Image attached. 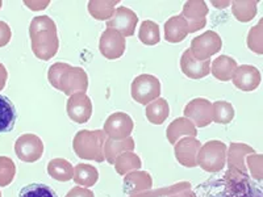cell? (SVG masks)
I'll return each instance as SVG.
<instances>
[{
    "label": "cell",
    "instance_id": "cell-9",
    "mask_svg": "<svg viewBox=\"0 0 263 197\" xmlns=\"http://www.w3.org/2000/svg\"><path fill=\"white\" fill-rule=\"evenodd\" d=\"M137 23V15L128 7L121 6L115 9L114 16L107 21V28L117 30L125 38V37H132L135 34Z\"/></svg>",
    "mask_w": 263,
    "mask_h": 197
},
{
    "label": "cell",
    "instance_id": "cell-2",
    "mask_svg": "<svg viewBox=\"0 0 263 197\" xmlns=\"http://www.w3.org/2000/svg\"><path fill=\"white\" fill-rule=\"evenodd\" d=\"M33 54L41 61H49L60 49L57 25L49 16H37L29 27Z\"/></svg>",
    "mask_w": 263,
    "mask_h": 197
},
{
    "label": "cell",
    "instance_id": "cell-3",
    "mask_svg": "<svg viewBox=\"0 0 263 197\" xmlns=\"http://www.w3.org/2000/svg\"><path fill=\"white\" fill-rule=\"evenodd\" d=\"M48 78L51 86L62 91L65 95L86 92L88 88V76L82 67H74L67 63L58 62L50 66Z\"/></svg>",
    "mask_w": 263,
    "mask_h": 197
},
{
    "label": "cell",
    "instance_id": "cell-31",
    "mask_svg": "<svg viewBox=\"0 0 263 197\" xmlns=\"http://www.w3.org/2000/svg\"><path fill=\"white\" fill-rule=\"evenodd\" d=\"M114 164L117 173H120L123 176V175H126L130 171L138 170L141 167V159L133 151H126L123 152V154H120L115 159Z\"/></svg>",
    "mask_w": 263,
    "mask_h": 197
},
{
    "label": "cell",
    "instance_id": "cell-34",
    "mask_svg": "<svg viewBox=\"0 0 263 197\" xmlns=\"http://www.w3.org/2000/svg\"><path fill=\"white\" fill-rule=\"evenodd\" d=\"M248 46L257 54H262V20L259 24L251 28L248 36Z\"/></svg>",
    "mask_w": 263,
    "mask_h": 197
},
{
    "label": "cell",
    "instance_id": "cell-4",
    "mask_svg": "<svg viewBox=\"0 0 263 197\" xmlns=\"http://www.w3.org/2000/svg\"><path fill=\"white\" fill-rule=\"evenodd\" d=\"M107 134L103 130H81L72 140L75 154L87 161H104V144Z\"/></svg>",
    "mask_w": 263,
    "mask_h": 197
},
{
    "label": "cell",
    "instance_id": "cell-10",
    "mask_svg": "<svg viewBox=\"0 0 263 197\" xmlns=\"http://www.w3.org/2000/svg\"><path fill=\"white\" fill-rule=\"evenodd\" d=\"M125 38L115 29H105L99 40V50L107 60H119L125 53Z\"/></svg>",
    "mask_w": 263,
    "mask_h": 197
},
{
    "label": "cell",
    "instance_id": "cell-7",
    "mask_svg": "<svg viewBox=\"0 0 263 197\" xmlns=\"http://www.w3.org/2000/svg\"><path fill=\"white\" fill-rule=\"evenodd\" d=\"M221 37L213 30H206L205 33L192 40L191 46L189 49L195 60L208 61L212 55L221 50Z\"/></svg>",
    "mask_w": 263,
    "mask_h": 197
},
{
    "label": "cell",
    "instance_id": "cell-25",
    "mask_svg": "<svg viewBox=\"0 0 263 197\" xmlns=\"http://www.w3.org/2000/svg\"><path fill=\"white\" fill-rule=\"evenodd\" d=\"M48 173L54 180H58V182H69L74 176V167L66 159L55 158L49 162Z\"/></svg>",
    "mask_w": 263,
    "mask_h": 197
},
{
    "label": "cell",
    "instance_id": "cell-13",
    "mask_svg": "<svg viewBox=\"0 0 263 197\" xmlns=\"http://www.w3.org/2000/svg\"><path fill=\"white\" fill-rule=\"evenodd\" d=\"M66 111L74 123L86 124L92 116V102L86 93H74L66 104Z\"/></svg>",
    "mask_w": 263,
    "mask_h": 197
},
{
    "label": "cell",
    "instance_id": "cell-8",
    "mask_svg": "<svg viewBox=\"0 0 263 197\" xmlns=\"http://www.w3.org/2000/svg\"><path fill=\"white\" fill-rule=\"evenodd\" d=\"M133 128L135 123L129 114L124 112H115L105 120L103 131L107 134V137H109V140L123 141L130 137Z\"/></svg>",
    "mask_w": 263,
    "mask_h": 197
},
{
    "label": "cell",
    "instance_id": "cell-39",
    "mask_svg": "<svg viewBox=\"0 0 263 197\" xmlns=\"http://www.w3.org/2000/svg\"><path fill=\"white\" fill-rule=\"evenodd\" d=\"M167 197H195V194L191 188H185V189H182V191L175 192V193L170 194V196Z\"/></svg>",
    "mask_w": 263,
    "mask_h": 197
},
{
    "label": "cell",
    "instance_id": "cell-30",
    "mask_svg": "<svg viewBox=\"0 0 263 197\" xmlns=\"http://www.w3.org/2000/svg\"><path fill=\"white\" fill-rule=\"evenodd\" d=\"M232 4V12L234 17L241 23H249L257 15L258 3L251 0V2H230Z\"/></svg>",
    "mask_w": 263,
    "mask_h": 197
},
{
    "label": "cell",
    "instance_id": "cell-1",
    "mask_svg": "<svg viewBox=\"0 0 263 197\" xmlns=\"http://www.w3.org/2000/svg\"><path fill=\"white\" fill-rule=\"evenodd\" d=\"M195 197H263L262 188L248 173L228 170L212 176L192 189Z\"/></svg>",
    "mask_w": 263,
    "mask_h": 197
},
{
    "label": "cell",
    "instance_id": "cell-22",
    "mask_svg": "<svg viewBox=\"0 0 263 197\" xmlns=\"http://www.w3.org/2000/svg\"><path fill=\"white\" fill-rule=\"evenodd\" d=\"M238 67L237 62L232 57L228 55H220L212 62V69L211 72L216 79L221 82H228L233 78V74Z\"/></svg>",
    "mask_w": 263,
    "mask_h": 197
},
{
    "label": "cell",
    "instance_id": "cell-38",
    "mask_svg": "<svg viewBox=\"0 0 263 197\" xmlns=\"http://www.w3.org/2000/svg\"><path fill=\"white\" fill-rule=\"evenodd\" d=\"M25 6L29 7L32 11H42V9H45L46 7L50 4V2H25Z\"/></svg>",
    "mask_w": 263,
    "mask_h": 197
},
{
    "label": "cell",
    "instance_id": "cell-20",
    "mask_svg": "<svg viewBox=\"0 0 263 197\" xmlns=\"http://www.w3.org/2000/svg\"><path fill=\"white\" fill-rule=\"evenodd\" d=\"M166 134H167L168 142L171 145H175L178 142V140L182 138L183 135L196 137L197 130L196 126L187 117H179V119L174 120L173 123L168 125L167 130H166Z\"/></svg>",
    "mask_w": 263,
    "mask_h": 197
},
{
    "label": "cell",
    "instance_id": "cell-23",
    "mask_svg": "<svg viewBox=\"0 0 263 197\" xmlns=\"http://www.w3.org/2000/svg\"><path fill=\"white\" fill-rule=\"evenodd\" d=\"M135 140L132 137L125 138L123 141H114L107 140L104 144V158L107 159L108 163L114 164L115 159L126 151H133L135 150Z\"/></svg>",
    "mask_w": 263,
    "mask_h": 197
},
{
    "label": "cell",
    "instance_id": "cell-15",
    "mask_svg": "<svg viewBox=\"0 0 263 197\" xmlns=\"http://www.w3.org/2000/svg\"><path fill=\"white\" fill-rule=\"evenodd\" d=\"M200 147V141H197L195 137H185L175 144V156L184 167H196L197 154Z\"/></svg>",
    "mask_w": 263,
    "mask_h": 197
},
{
    "label": "cell",
    "instance_id": "cell-11",
    "mask_svg": "<svg viewBox=\"0 0 263 197\" xmlns=\"http://www.w3.org/2000/svg\"><path fill=\"white\" fill-rule=\"evenodd\" d=\"M15 151L18 158L23 162L33 163V162L40 161L44 154V144L41 138L37 137L36 134L21 135L15 145Z\"/></svg>",
    "mask_w": 263,
    "mask_h": 197
},
{
    "label": "cell",
    "instance_id": "cell-26",
    "mask_svg": "<svg viewBox=\"0 0 263 197\" xmlns=\"http://www.w3.org/2000/svg\"><path fill=\"white\" fill-rule=\"evenodd\" d=\"M170 114V107L166 98L158 97L154 102L149 103L146 107V117L154 125H161L167 120Z\"/></svg>",
    "mask_w": 263,
    "mask_h": 197
},
{
    "label": "cell",
    "instance_id": "cell-32",
    "mask_svg": "<svg viewBox=\"0 0 263 197\" xmlns=\"http://www.w3.org/2000/svg\"><path fill=\"white\" fill-rule=\"evenodd\" d=\"M212 114L213 121L217 124L227 125L234 117V109L232 104L228 102H216L212 104Z\"/></svg>",
    "mask_w": 263,
    "mask_h": 197
},
{
    "label": "cell",
    "instance_id": "cell-41",
    "mask_svg": "<svg viewBox=\"0 0 263 197\" xmlns=\"http://www.w3.org/2000/svg\"><path fill=\"white\" fill-rule=\"evenodd\" d=\"M212 6L222 9V8H227L228 6H230V2H212Z\"/></svg>",
    "mask_w": 263,
    "mask_h": 197
},
{
    "label": "cell",
    "instance_id": "cell-12",
    "mask_svg": "<svg viewBox=\"0 0 263 197\" xmlns=\"http://www.w3.org/2000/svg\"><path fill=\"white\" fill-rule=\"evenodd\" d=\"M208 12H210V9L206 7L205 2H203V0H190L183 7L180 16L187 21L190 33H195L205 27Z\"/></svg>",
    "mask_w": 263,
    "mask_h": 197
},
{
    "label": "cell",
    "instance_id": "cell-36",
    "mask_svg": "<svg viewBox=\"0 0 263 197\" xmlns=\"http://www.w3.org/2000/svg\"><path fill=\"white\" fill-rule=\"evenodd\" d=\"M65 197H95L93 192L90 188L84 187H74L69 193H66Z\"/></svg>",
    "mask_w": 263,
    "mask_h": 197
},
{
    "label": "cell",
    "instance_id": "cell-16",
    "mask_svg": "<svg viewBox=\"0 0 263 197\" xmlns=\"http://www.w3.org/2000/svg\"><path fill=\"white\" fill-rule=\"evenodd\" d=\"M232 81H233L234 87H237L238 90L250 92L258 88L260 84V72L257 67L251 65L238 66L234 71Z\"/></svg>",
    "mask_w": 263,
    "mask_h": 197
},
{
    "label": "cell",
    "instance_id": "cell-37",
    "mask_svg": "<svg viewBox=\"0 0 263 197\" xmlns=\"http://www.w3.org/2000/svg\"><path fill=\"white\" fill-rule=\"evenodd\" d=\"M11 40V29L6 23L0 21V48L7 45Z\"/></svg>",
    "mask_w": 263,
    "mask_h": 197
},
{
    "label": "cell",
    "instance_id": "cell-40",
    "mask_svg": "<svg viewBox=\"0 0 263 197\" xmlns=\"http://www.w3.org/2000/svg\"><path fill=\"white\" fill-rule=\"evenodd\" d=\"M7 82V70L2 63H0V90L3 88Z\"/></svg>",
    "mask_w": 263,
    "mask_h": 197
},
{
    "label": "cell",
    "instance_id": "cell-24",
    "mask_svg": "<svg viewBox=\"0 0 263 197\" xmlns=\"http://www.w3.org/2000/svg\"><path fill=\"white\" fill-rule=\"evenodd\" d=\"M119 4V0H92L88 2L87 8L95 20H109L115 13V7Z\"/></svg>",
    "mask_w": 263,
    "mask_h": 197
},
{
    "label": "cell",
    "instance_id": "cell-35",
    "mask_svg": "<svg viewBox=\"0 0 263 197\" xmlns=\"http://www.w3.org/2000/svg\"><path fill=\"white\" fill-rule=\"evenodd\" d=\"M15 164L9 158H0V185H8L15 176Z\"/></svg>",
    "mask_w": 263,
    "mask_h": 197
},
{
    "label": "cell",
    "instance_id": "cell-14",
    "mask_svg": "<svg viewBox=\"0 0 263 197\" xmlns=\"http://www.w3.org/2000/svg\"><path fill=\"white\" fill-rule=\"evenodd\" d=\"M184 116L192 120V124L199 128L208 126L213 121L212 103L203 97L191 100L184 108Z\"/></svg>",
    "mask_w": 263,
    "mask_h": 197
},
{
    "label": "cell",
    "instance_id": "cell-21",
    "mask_svg": "<svg viewBox=\"0 0 263 197\" xmlns=\"http://www.w3.org/2000/svg\"><path fill=\"white\" fill-rule=\"evenodd\" d=\"M17 111L7 96L0 95V134L8 133L15 128Z\"/></svg>",
    "mask_w": 263,
    "mask_h": 197
},
{
    "label": "cell",
    "instance_id": "cell-6",
    "mask_svg": "<svg viewBox=\"0 0 263 197\" xmlns=\"http://www.w3.org/2000/svg\"><path fill=\"white\" fill-rule=\"evenodd\" d=\"M132 97L142 105L154 102L161 95V82L150 74L138 75L130 86Z\"/></svg>",
    "mask_w": 263,
    "mask_h": 197
},
{
    "label": "cell",
    "instance_id": "cell-27",
    "mask_svg": "<svg viewBox=\"0 0 263 197\" xmlns=\"http://www.w3.org/2000/svg\"><path fill=\"white\" fill-rule=\"evenodd\" d=\"M248 152L254 154V150L243 144H230L229 155H228L229 170H236L239 171V172L248 173V168H246L245 163L242 161L243 154H248Z\"/></svg>",
    "mask_w": 263,
    "mask_h": 197
},
{
    "label": "cell",
    "instance_id": "cell-29",
    "mask_svg": "<svg viewBox=\"0 0 263 197\" xmlns=\"http://www.w3.org/2000/svg\"><path fill=\"white\" fill-rule=\"evenodd\" d=\"M140 41L147 46H154L161 41V33H159V25L152 20L142 21L138 32Z\"/></svg>",
    "mask_w": 263,
    "mask_h": 197
},
{
    "label": "cell",
    "instance_id": "cell-18",
    "mask_svg": "<svg viewBox=\"0 0 263 197\" xmlns=\"http://www.w3.org/2000/svg\"><path fill=\"white\" fill-rule=\"evenodd\" d=\"M152 176L145 171H132L124 178V192L126 194H140L152 189Z\"/></svg>",
    "mask_w": 263,
    "mask_h": 197
},
{
    "label": "cell",
    "instance_id": "cell-17",
    "mask_svg": "<svg viewBox=\"0 0 263 197\" xmlns=\"http://www.w3.org/2000/svg\"><path fill=\"white\" fill-rule=\"evenodd\" d=\"M180 70L189 78L203 79L211 74V61L195 60L190 49H187L180 57Z\"/></svg>",
    "mask_w": 263,
    "mask_h": 197
},
{
    "label": "cell",
    "instance_id": "cell-5",
    "mask_svg": "<svg viewBox=\"0 0 263 197\" xmlns=\"http://www.w3.org/2000/svg\"><path fill=\"white\" fill-rule=\"evenodd\" d=\"M227 163V145L221 141H210L200 147L197 164L206 172H218Z\"/></svg>",
    "mask_w": 263,
    "mask_h": 197
},
{
    "label": "cell",
    "instance_id": "cell-33",
    "mask_svg": "<svg viewBox=\"0 0 263 197\" xmlns=\"http://www.w3.org/2000/svg\"><path fill=\"white\" fill-rule=\"evenodd\" d=\"M18 197H58V194L49 185L32 183L21 188Z\"/></svg>",
    "mask_w": 263,
    "mask_h": 197
},
{
    "label": "cell",
    "instance_id": "cell-19",
    "mask_svg": "<svg viewBox=\"0 0 263 197\" xmlns=\"http://www.w3.org/2000/svg\"><path fill=\"white\" fill-rule=\"evenodd\" d=\"M190 34L189 24L180 15L173 16L164 24V40L170 44H179Z\"/></svg>",
    "mask_w": 263,
    "mask_h": 197
},
{
    "label": "cell",
    "instance_id": "cell-28",
    "mask_svg": "<svg viewBox=\"0 0 263 197\" xmlns=\"http://www.w3.org/2000/svg\"><path fill=\"white\" fill-rule=\"evenodd\" d=\"M74 182L81 187H92L99 179V172L93 166L81 163L74 168Z\"/></svg>",
    "mask_w": 263,
    "mask_h": 197
}]
</instances>
